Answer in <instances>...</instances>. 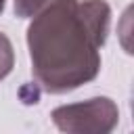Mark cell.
<instances>
[{
    "label": "cell",
    "instance_id": "6da1fadb",
    "mask_svg": "<svg viewBox=\"0 0 134 134\" xmlns=\"http://www.w3.org/2000/svg\"><path fill=\"white\" fill-rule=\"evenodd\" d=\"M109 21L105 0H57L31 17L27 48L38 86L65 94L92 82L100 71Z\"/></svg>",
    "mask_w": 134,
    "mask_h": 134
},
{
    "label": "cell",
    "instance_id": "7a4b0ae2",
    "mask_svg": "<svg viewBox=\"0 0 134 134\" xmlns=\"http://www.w3.org/2000/svg\"><path fill=\"white\" fill-rule=\"evenodd\" d=\"M54 126L73 134H105L111 132L119 119L117 105L107 96H94L82 103L57 107L50 113Z\"/></svg>",
    "mask_w": 134,
    "mask_h": 134
},
{
    "label": "cell",
    "instance_id": "3957f363",
    "mask_svg": "<svg viewBox=\"0 0 134 134\" xmlns=\"http://www.w3.org/2000/svg\"><path fill=\"white\" fill-rule=\"evenodd\" d=\"M52 2L57 0H15V15L21 19H31Z\"/></svg>",
    "mask_w": 134,
    "mask_h": 134
},
{
    "label": "cell",
    "instance_id": "277c9868",
    "mask_svg": "<svg viewBox=\"0 0 134 134\" xmlns=\"http://www.w3.org/2000/svg\"><path fill=\"white\" fill-rule=\"evenodd\" d=\"M15 63V52H13V44L10 40L0 31V80H4Z\"/></svg>",
    "mask_w": 134,
    "mask_h": 134
},
{
    "label": "cell",
    "instance_id": "5b68a950",
    "mask_svg": "<svg viewBox=\"0 0 134 134\" xmlns=\"http://www.w3.org/2000/svg\"><path fill=\"white\" fill-rule=\"evenodd\" d=\"M4 2H6V0H0V13L4 10Z\"/></svg>",
    "mask_w": 134,
    "mask_h": 134
}]
</instances>
